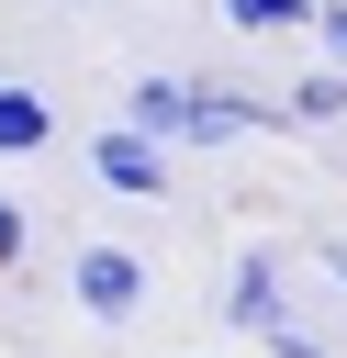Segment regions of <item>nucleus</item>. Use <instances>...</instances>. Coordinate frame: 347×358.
<instances>
[{
  "label": "nucleus",
  "instance_id": "obj_1",
  "mask_svg": "<svg viewBox=\"0 0 347 358\" xmlns=\"http://www.w3.org/2000/svg\"><path fill=\"white\" fill-rule=\"evenodd\" d=\"M257 123V101L201 90V78H134V134H179V145H235Z\"/></svg>",
  "mask_w": 347,
  "mask_h": 358
},
{
  "label": "nucleus",
  "instance_id": "obj_2",
  "mask_svg": "<svg viewBox=\"0 0 347 358\" xmlns=\"http://www.w3.org/2000/svg\"><path fill=\"white\" fill-rule=\"evenodd\" d=\"M78 302H90L101 324H123V313L146 302V257H123V246H90V257H78Z\"/></svg>",
  "mask_w": 347,
  "mask_h": 358
},
{
  "label": "nucleus",
  "instance_id": "obj_3",
  "mask_svg": "<svg viewBox=\"0 0 347 358\" xmlns=\"http://www.w3.org/2000/svg\"><path fill=\"white\" fill-rule=\"evenodd\" d=\"M101 190H123V201H146V190H168V157H157V134H101Z\"/></svg>",
  "mask_w": 347,
  "mask_h": 358
},
{
  "label": "nucleus",
  "instance_id": "obj_4",
  "mask_svg": "<svg viewBox=\"0 0 347 358\" xmlns=\"http://www.w3.org/2000/svg\"><path fill=\"white\" fill-rule=\"evenodd\" d=\"M45 134H56V101H34V90L0 78V157H34Z\"/></svg>",
  "mask_w": 347,
  "mask_h": 358
},
{
  "label": "nucleus",
  "instance_id": "obj_5",
  "mask_svg": "<svg viewBox=\"0 0 347 358\" xmlns=\"http://www.w3.org/2000/svg\"><path fill=\"white\" fill-rule=\"evenodd\" d=\"M224 302H235V324H269V336H280V280H269V257H246Z\"/></svg>",
  "mask_w": 347,
  "mask_h": 358
},
{
  "label": "nucleus",
  "instance_id": "obj_6",
  "mask_svg": "<svg viewBox=\"0 0 347 358\" xmlns=\"http://www.w3.org/2000/svg\"><path fill=\"white\" fill-rule=\"evenodd\" d=\"M280 112H291V123H347V78H302Z\"/></svg>",
  "mask_w": 347,
  "mask_h": 358
},
{
  "label": "nucleus",
  "instance_id": "obj_7",
  "mask_svg": "<svg viewBox=\"0 0 347 358\" xmlns=\"http://www.w3.org/2000/svg\"><path fill=\"white\" fill-rule=\"evenodd\" d=\"M224 22L235 34H280V22H302V0H224Z\"/></svg>",
  "mask_w": 347,
  "mask_h": 358
},
{
  "label": "nucleus",
  "instance_id": "obj_8",
  "mask_svg": "<svg viewBox=\"0 0 347 358\" xmlns=\"http://www.w3.org/2000/svg\"><path fill=\"white\" fill-rule=\"evenodd\" d=\"M11 257H22V213L0 201V268H11Z\"/></svg>",
  "mask_w": 347,
  "mask_h": 358
},
{
  "label": "nucleus",
  "instance_id": "obj_9",
  "mask_svg": "<svg viewBox=\"0 0 347 358\" xmlns=\"http://www.w3.org/2000/svg\"><path fill=\"white\" fill-rule=\"evenodd\" d=\"M313 22H325V45H336V56H347V11H336V0H325V11H313Z\"/></svg>",
  "mask_w": 347,
  "mask_h": 358
},
{
  "label": "nucleus",
  "instance_id": "obj_10",
  "mask_svg": "<svg viewBox=\"0 0 347 358\" xmlns=\"http://www.w3.org/2000/svg\"><path fill=\"white\" fill-rule=\"evenodd\" d=\"M325 268H336V280H347V235H336V246H325Z\"/></svg>",
  "mask_w": 347,
  "mask_h": 358
}]
</instances>
